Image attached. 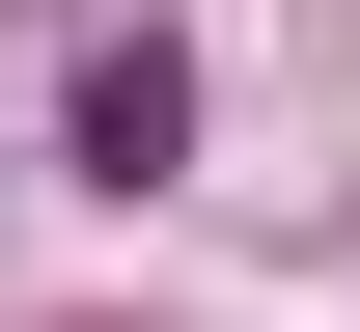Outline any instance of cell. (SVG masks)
Wrapping results in <instances>:
<instances>
[{
  "mask_svg": "<svg viewBox=\"0 0 360 332\" xmlns=\"http://www.w3.org/2000/svg\"><path fill=\"white\" fill-rule=\"evenodd\" d=\"M167 139H194V55H167V28H111V55H84V166L139 194V166H167Z\"/></svg>",
  "mask_w": 360,
  "mask_h": 332,
  "instance_id": "6da1fadb",
  "label": "cell"
}]
</instances>
